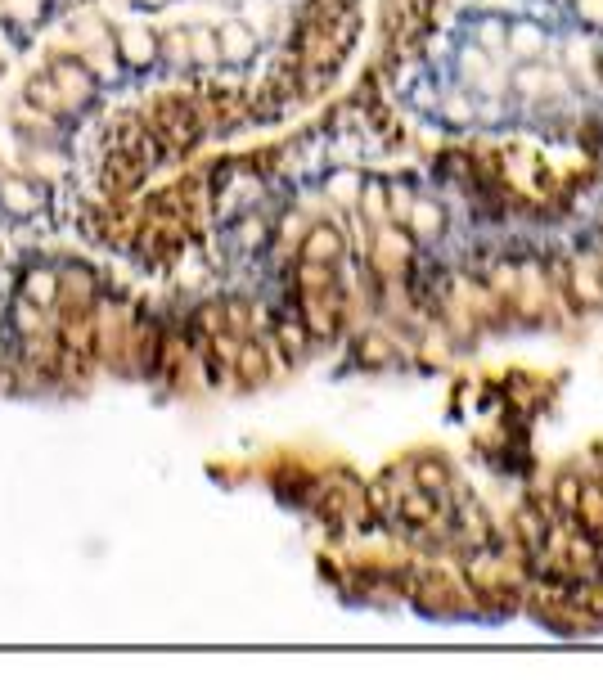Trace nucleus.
Masks as SVG:
<instances>
[{
	"mask_svg": "<svg viewBox=\"0 0 603 680\" xmlns=\"http://www.w3.org/2000/svg\"><path fill=\"white\" fill-rule=\"evenodd\" d=\"M14 329L18 334H41V307L36 302H27V298H18V307H14Z\"/></svg>",
	"mask_w": 603,
	"mask_h": 680,
	"instance_id": "obj_26",
	"label": "nucleus"
},
{
	"mask_svg": "<svg viewBox=\"0 0 603 680\" xmlns=\"http://www.w3.org/2000/svg\"><path fill=\"white\" fill-rule=\"evenodd\" d=\"M513 86H518V95H527V100H545V95H563V77L554 73V68H536L527 59V64L513 73Z\"/></svg>",
	"mask_w": 603,
	"mask_h": 680,
	"instance_id": "obj_3",
	"label": "nucleus"
},
{
	"mask_svg": "<svg viewBox=\"0 0 603 680\" xmlns=\"http://www.w3.org/2000/svg\"><path fill=\"white\" fill-rule=\"evenodd\" d=\"M401 257H405V239L396 235V230H387V226H378V262L383 266H401Z\"/></svg>",
	"mask_w": 603,
	"mask_h": 680,
	"instance_id": "obj_24",
	"label": "nucleus"
},
{
	"mask_svg": "<svg viewBox=\"0 0 603 680\" xmlns=\"http://www.w3.org/2000/svg\"><path fill=\"white\" fill-rule=\"evenodd\" d=\"M324 194H329L338 208H356V199H360V172H333L329 181H324Z\"/></svg>",
	"mask_w": 603,
	"mask_h": 680,
	"instance_id": "obj_15",
	"label": "nucleus"
},
{
	"mask_svg": "<svg viewBox=\"0 0 603 680\" xmlns=\"http://www.w3.org/2000/svg\"><path fill=\"white\" fill-rule=\"evenodd\" d=\"M0 208H5L9 217H32V212L41 208V185L18 181V176L0 181Z\"/></svg>",
	"mask_w": 603,
	"mask_h": 680,
	"instance_id": "obj_5",
	"label": "nucleus"
},
{
	"mask_svg": "<svg viewBox=\"0 0 603 680\" xmlns=\"http://www.w3.org/2000/svg\"><path fill=\"white\" fill-rule=\"evenodd\" d=\"M356 356H360V365H369V370H383V365L396 361V343L387 334H365L356 347Z\"/></svg>",
	"mask_w": 603,
	"mask_h": 680,
	"instance_id": "obj_13",
	"label": "nucleus"
},
{
	"mask_svg": "<svg viewBox=\"0 0 603 680\" xmlns=\"http://www.w3.org/2000/svg\"><path fill=\"white\" fill-rule=\"evenodd\" d=\"M302 257L306 262H338L342 257V235H338V226H311L306 230V239H302Z\"/></svg>",
	"mask_w": 603,
	"mask_h": 680,
	"instance_id": "obj_7",
	"label": "nucleus"
},
{
	"mask_svg": "<svg viewBox=\"0 0 603 680\" xmlns=\"http://www.w3.org/2000/svg\"><path fill=\"white\" fill-rule=\"evenodd\" d=\"M356 208H365L369 221H383L387 217V185H360Z\"/></svg>",
	"mask_w": 603,
	"mask_h": 680,
	"instance_id": "obj_20",
	"label": "nucleus"
},
{
	"mask_svg": "<svg viewBox=\"0 0 603 680\" xmlns=\"http://www.w3.org/2000/svg\"><path fill=\"white\" fill-rule=\"evenodd\" d=\"M405 226H410L419 239H437L441 230H446V212H441L432 199H414L410 212H405Z\"/></svg>",
	"mask_w": 603,
	"mask_h": 680,
	"instance_id": "obj_9",
	"label": "nucleus"
},
{
	"mask_svg": "<svg viewBox=\"0 0 603 680\" xmlns=\"http://www.w3.org/2000/svg\"><path fill=\"white\" fill-rule=\"evenodd\" d=\"M144 5H167V0H144Z\"/></svg>",
	"mask_w": 603,
	"mask_h": 680,
	"instance_id": "obj_33",
	"label": "nucleus"
},
{
	"mask_svg": "<svg viewBox=\"0 0 603 680\" xmlns=\"http://www.w3.org/2000/svg\"><path fill=\"white\" fill-rule=\"evenodd\" d=\"M216 46H221L225 64H248L252 50H257V32H252L248 23H221V32H216Z\"/></svg>",
	"mask_w": 603,
	"mask_h": 680,
	"instance_id": "obj_4",
	"label": "nucleus"
},
{
	"mask_svg": "<svg viewBox=\"0 0 603 680\" xmlns=\"http://www.w3.org/2000/svg\"><path fill=\"white\" fill-rule=\"evenodd\" d=\"M239 226H243V230H239V244H243V248H257L261 239H266V226H261L257 217H243Z\"/></svg>",
	"mask_w": 603,
	"mask_h": 680,
	"instance_id": "obj_28",
	"label": "nucleus"
},
{
	"mask_svg": "<svg viewBox=\"0 0 603 680\" xmlns=\"http://www.w3.org/2000/svg\"><path fill=\"white\" fill-rule=\"evenodd\" d=\"M59 298H77V307H86V302L95 298V275H90L86 266L59 271Z\"/></svg>",
	"mask_w": 603,
	"mask_h": 680,
	"instance_id": "obj_12",
	"label": "nucleus"
},
{
	"mask_svg": "<svg viewBox=\"0 0 603 680\" xmlns=\"http://www.w3.org/2000/svg\"><path fill=\"white\" fill-rule=\"evenodd\" d=\"M554 500H558V509H563V514L576 518V505H581V478H576V473H563V478H558V487H554Z\"/></svg>",
	"mask_w": 603,
	"mask_h": 680,
	"instance_id": "obj_22",
	"label": "nucleus"
},
{
	"mask_svg": "<svg viewBox=\"0 0 603 680\" xmlns=\"http://www.w3.org/2000/svg\"><path fill=\"white\" fill-rule=\"evenodd\" d=\"M459 68H464V77L477 86V91H495V73H491V55H486L482 46H468L464 55H459Z\"/></svg>",
	"mask_w": 603,
	"mask_h": 680,
	"instance_id": "obj_11",
	"label": "nucleus"
},
{
	"mask_svg": "<svg viewBox=\"0 0 603 680\" xmlns=\"http://www.w3.org/2000/svg\"><path fill=\"white\" fill-rule=\"evenodd\" d=\"M419 487H423V491H446V464L423 460V464H419Z\"/></svg>",
	"mask_w": 603,
	"mask_h": 680,
	"instance_id": "obj_27",
	"label": "nucleus"
},
{
	"mask_svg": "<svg viewBox=\"0 0 603 680\" xmlns=\"http://www.w3.org/2000/svg\"><path fill=\"white\" fill-rule=\"evenodd\" d=\"M153 131L162 136V145L167 149H189L198 140V131H203V122H198V113L189 109V104H158V118H153Z\"/></svg>",
	"mask_w": 603,
	"mask_h": 680,
	"instance_id": "obj_1",
	"label": "nucleus"
},
{
	"mask_svg": "<svg viewBox=\"0 0 603 680\" xmlns=\"http://www.w3.org/2000/svg\"><path fill=\"white\" fill-rule=\"evenodd\" d=\"M54 86H59L63 104H72V109L95 95V77L86 73V64H72V59H59V64H54Z\"/></svg>",
	"mask_w": 603,
	"mask_h": 680,
	"instance_id": "obj_2",
	"label": "nucleus"
},
{
	"mask_svg": "<svg viewBox=\"0 0 603 680\" xmlns=\"http://www.w3.org/2000/svg\"><path fill=\"white\" fill-rule=\"evenodd\" d=\"M234 365H239V374H243L248 383L266 379V352H261V343H239V352H234Z\"/></svg>",
	"mask_w": 603,
	"mask_h": 680,
	"instance_id": "obj_16",
	"label": "nucleus"
},
{
	"mask_svg": "<svg viewBox=\"0 0 603 680\" xmlns=\"http://www.w3.org/2000/svg\"><path fill=\"white\" fill-rule=\"evenodd\" d=\"M185 37H189V59H194V64H216V59H221V46H216V32H207V28H189Z\"/></svg>",
	"mask_w": 603,
	"mask_h": 680,
	"instance_id": "obj_17",
	"label": "nucleus"
},
{
	"mask_svg": "<svg viewBox=\"0 0 603 680\" xmlns=\"http://www.w3.org/2000/svg\"><path fill=\"white\" fill-rule=\"evenodd\" d=\"M153 55H158V37H153L149 28H126L122 32V59L131 68L153 64Z\"/></svg>",
	"mask_w": 603,
	"mask_h": 680,
	"instance_id": "obj_10",
	"label": "nucleus"
},
{
	"mask_svg": "<svg viewBox=\"0 0 603 680\" xmlns=\"http://www.w3.org/2000/svg\"><path fill=\"white\" fill-rule=\"evenodd\" d=\"M509 50L518 59H536L545 50V32L536 23H518V28H509Z\"/></svg>",
	"mask_w": 603,
	"mask_h": 680,
	"instance_id": "obj_14",
	"label": "nucleus"
},
{
	"mask_svg": "<svg viewBox=\"0 0 603 680\" xmlns=\"http://www.w3.org/2000/svg\"><path fill=\"white\" fill-rule=\"evenodd\" d=\"M27 100H32L41 113L63 109V95H59V86H54L50 77H32V86H27Z\"/></svg>",
	"mask_w": 603,
	"mask_h": 680,
	"instance_id": "obj_18",
	"label": "nucleus"
},
{
	"mask_svg": "<svg viewBox=\"0 0 603 680\" xmlns=\"http://www.w3.org/2000/svg\"><path fill=\"white\" fill-rule=\"evenodd\" d=\"M306 329L302 325H284V329H279V338H284V347H293V352H302V347H306Z\"/></svg>",
	"mask_w": 603,
	"mask_h": 680,
	"instance_id": "obj_30",
	"label": "nucleus"
},
{
	"mask_svg": "<svg viewBox=\"0 0 603 680\" xmlns=\"http://www.w3.org/2000/svg\"><path fill=\"white\" fill-rule=\"evenodd\" d=\"M329 262H306L302 257V266H297V284H302V293H324L329 289Z\"/></svg>",
	"mask_w": 603,
	"mask_h": 680,
	"instance_id": "obj_19",
	"label": "nucleus"
},
{
	"mask_svg": "<svg viewBox=\"0 0 603 680\" xmlns=\"http://www.w3.org/2000/svg\"><path fill=\"white\" fill-rule=\"evenodd\" d=\"M396 509H401L405 523H428L432 518V496L428 491H410V496H401V505Z\"/></svg>",
	"mask_w": 603,
	"mask_h": 680,
	"instance_id": "obj_21",
	"label": "nucleus"
},
{
	"mask_svg": "<svg viewBox=\"0 0 603 680\" xmlns=\"http://www.w3.org/2000/svg\"><path fill=\"white\" fill-rule=\"evenodd\" d=\"M594 64H599V77H603V50H599V59H594Z\"/></svg>",
	"mask_w": 603,
	"mask_h": 680,
	"instance_id": "obj_32",
	"label": "nucleus"
},
{
	"mask_svg": "<svg viewBox=\"0 0 603 680\" xmlns=\"http://www.w3.org/2000/svg\"><path fill=\"white\" fill-rule=\"evenodd\" d=\"M576 14L585 23H594V28H603V0H576Z\"/></svg>",
	"mask_w": 603,
	"mask_h": 680,
	"instance_id": "obj_29",
	"label": "nucleus"
},
{
	"mask_svg": "<svg viewBox=\"0 0 603 680\" xmlns=\"http://www.w3.org/2000/svg\"><path fill=\"white\" fill-rule=\"evenodd\" d=\"M518 532H522V541H527V550H545V518H540V514L522 509V514H518Z\"/></svg>",
	"mask_w": 603,
	"mask_h": 680,
	"instance_id": "obj_23",
	"label": "nucleus"
},
{
	"mask_svg": "<svg viewBox=\"0 0 603 680\" xmlns=\"http://www.w3.org/2000/svg\"><path fill=\"white\" fill-rule=\"evenodd\" d=\"M446 113L455 122H464V118H473V104H464V100H446Z\"/></svg>",
	"mask_w": 603,
	"mask_h": 680,
	"instance_id": "obj_31",
	"label": "nucleus"
},
{
	"mask_svg": "<svg viewBox=\"0 0 603 680\" xmlns=\"http://www.w3.org/2000/svg\"><path fill=\"white\" fill-rule=\"evenodd\" d=\"M572 298L581 307H603V266L599 262H572Z\"/></svg>",
	"mask_w": 603,
	"mask_h": 680,
	"instance_id": "obj_6",
	"label": "nucleus"
},
{
	"mask_svg": "<svg viewBox=\"0 0 603 680\" xmlns=\"http://www.w3.org/2000/svg\"><path fill=\"white\" fill-rule=\"evenodd\" d=\"M504 41H509V32H504V23H500V19H486L482 28H477V46H482L486 55H500Z\"/></svg>",
	"mask_w": 603,
	"mask_h": 680,
	"instance_id": "obj_25",
	"label": "nucleus"
},
{
	"mask_svg": "<svg viewBox=\"0 0 603 680\" xmlns=\"http://www.w3.org/2000/svg\"><path fill=\"white\" fill-rule=\"evenodd\" d=\"M23 298L36 302V307H54V302H59V271L32 266V271L23 275Z\"/></svg>",
	"mask_w": 603,
	"mask_h": 680,
	"instance_id": "obj_8",
	"label": "nucleus"
}]
</instances>
